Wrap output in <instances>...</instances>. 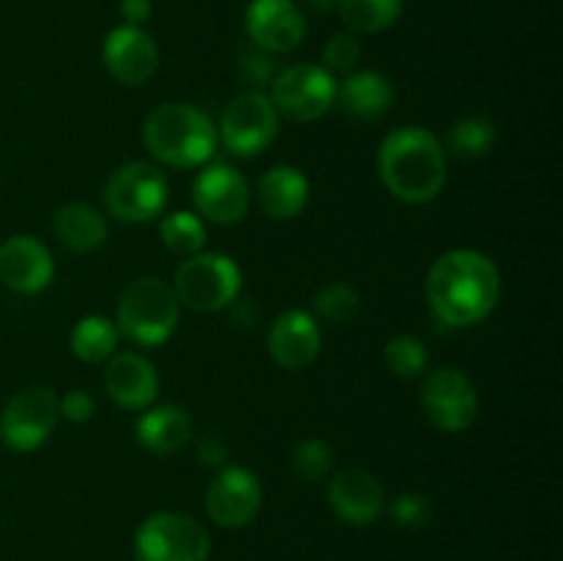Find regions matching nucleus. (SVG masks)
Segmentation results:
<instances>
[{"instance_id": "nucleus-24", "label": "nucleus", "mask_w": 563, "mask_h": 561, "mask_svg": "<svg viewBox=\"0 0 563 561\" xmlns=\"http://www.w3.org/2000/svg\"><path fill=\"white\" fill-rule=\"evenodd\" d=\"M405 0H339L335 11L344 28L355 36H374L388 31L401 16Z\"/></svg>"}, {"instance_id": "nucleus-10", "label": "nucleus", "mask_w": 563, "mask_h": 561, "mask_svg": "<svg viewBox=\"0 0 563 561\" xmlns=\"http://www.w3.org/2000/svg\"><path fill=\"white\" fill-rule=\"evenodd\" d=\"M278 135V113L267 94L242 91L225 105L220 116L218 138L236 157H256Z\"/></svg>"}, {"instance_id": "nucleus-17", "label": "nucleus", "mask_w": 563, "mask_h": 561, "mask_svg": "<svg viewBox=\"0 0 563 561\" xmlns=\"http://www.w3.org/2000/svg\"><path fill=\"white\" fill-rule=\"evenodd\" d=\"M267 350L280 369L300 372L308 369L322 352V330L313 314L289 308L280 314L267 333Z\"/></svg>"}, {"instance_id": "nucleus-25", "label": "nucleus", "mask_w": 563, "mask_h": 561, "mask_svg": "<svg viewBox=\"0 0 563 561\" xmlns=\"http://www.w3.org/2000/svg\"><path fill=\"white\" fill-rule=\"evenodd\" d=\"M119 328H115L113 319L99 317V314H91V317H82L80 322L75 324L69 336L71 355L80 358L86 363H102L110 361L119 350Z\"/></svg>"}, {"instance_id": "nucleus-12", "label": "nucleus", "mask_w": 563, "mask_h": 561, "mask_svg": "<svg viewBox=\"0 0 563 561\" xmlns=\"http://www.w3.org/2000/svg\"><path fill=\"white\" fill-rule=\"evenodd\" d=\"M262 482L251 468L225 465L207 487V515L220 528H242L262 509Z\"/></svg>"}, {"instance_id": "nucleus-19", "label": "nucleus", "mask_w": 563, "mask_h": 561, "mask_svg": "<svg viewBox=\"0 0 563 561\" xmlns=\"http://www.w3.org/2000/svg\"><path fill=\"white\" fill-rule=\"evenodd\" d=\"M328 498L335 515L350 526H368L385 509L383 484L361 468H346V471L335 473Z\"/></svg>"}, {"instance_id": "nucleus-18", "label": "nucleus", "mask_w": 563, "mask_h": 561, "mask_svg": "<svg viewBox=\"0 0 563 561\" xmlns=\"http://www.w3.org/2000/svg\"><path fill=\"white\" fill-rule=\"evenodd\" d=\"M104 391L121 410L143 413L157 399L159 374L141 352H115L104 366Z\"/></svg>"}, {"instance_id": "nucleus-20", "label": "nucleus", "mask_w": 563, "mask_h": 561, "mask_svg": "<svg viewBox=\"0 0 563 561\" xmlns=\"http://www.w3.org/2000/svg\"><path fill=\"white\" fill-rule=\"evenodd\" d=\"M394 82L374 69H355L339 82L335 105L357 121L383 119L394 105Z\"/></svg>"}, {"instance_id": "nucleus-16", "label": "nucleus", "mask_w": 563, "mask_h": 561, "mask_svg": "<svg viewBox=\"0 0 563 561\" xmlns=\"http://www.w3.org/2000/svg\"><path fill=\"white\" fill-rule=\"evenodd\" d=\"M110 75L124 86H143L159 66V50L141 25H115L102 44Z\"/></svg>"}, {"instance_id": "nucleus-32", "label": "nucleus", "mask_w": 563, "mask_h": 561, "mask_svg": "<svg viewBox=\"0 0 563 561\" xmlns=\"http://www.w3.org/2000/svg\"><path fill=\"white\" fill-rule=\"evenodd\" d=\"M390 517L399 528L416 531V528H423L432 520V506L421 493H401L390 504Z\"/></svg>"}, {"instance_id": "nucleus-23", "label": "nucleus", "mask_w": 563, "mask_h": 561, "mask_svg": "<svg viewBox=\"0 0 563 561\" xmlns=\"http://www.w3.org/2000/svg\"><path fill=\"white\" fill-rule=\"evenodd\" d=\"M53 234L66 251L93 253L108 240V220L97 207L82 201L64 204L53 215Z\"/></svg>"}, {"instance_id": "nucleus-37", "label": "nucleus", "mask_w": 563, "mask_h": 561, "mask_svg": "<svg viewBox=\"0 0 563 561\" xmlns=\"http://www.w3.org/2000/svg\"><path fill=\"white\" fill-rule=\"evenodd\" d=\"M335 3L339 0H302L308 14H330V11H335Z\"/></svg>"}, {"instance_id": "nucleus-6", "label": "nucleus", "mask_w": 563, "mask_h": 561, "mask_svg": "<svg viewBox=\"0 0 563 561\" xmlns=\"http://www.w3.org/2000/svg\"><path fill=\"white\" fill-rule=\"evenodd\" d=\"M339 80L322 64H297L278 72L269 82V105L284 119L308 124L335 108Z\"/></svg>"}, {"instance_id": "nucleus-7", "label": "nucleus", "mask_w": 563, "mask_h": 561, "mask_svg": "<svg viewBox=\"0 0 563 561\" xmlns=\"http://www.w3.org/2000/svg\"><path fill=\"white\" fill-rule=\"evenodd\" d=\"M212 537L185 512H154L135 534L137 561H207Z\"/></svg>"}, {"instance_id": "nucleus-34", "label": "nucleus", "mask_w": 563, "mask_h": 561, "mask_svg": "<svg viewBox=\"0 0 563 561\" xmlns=\"http://www.w3.org/2000/svg\"><path fill=\"white\" fill-rule=\"evenodd\" d=\"M58 413H60V418H66V421L86 424V421H91L93 413H97V399H93L88 391L71 388L58 399Z\"/></svg>"}, {"instance_id": "nucleus-36", "label": "nucleus", "mask_w": 563, "mask_h": 561, "mask_svg": "<svg viewBox=\"0 0 563 561\" xmlns=\"http://www.w3.org/2000/svg\"><path fill=\"white\" fill-rule=\"evenodd\" d=\"M119 14L124 25H143L152 16V0H119Z\"/></svg>"}, {"instance_id": "nucleus-4", "label": "nucleus", "mask_w": 563, "mask_h": 561, "mask_svg": "<svg viewBox=\"0 0 563 561\" xmlns=\"http://www.w3.org/2000/svg\"><path fill=\"white\" fill-rule=\"evenodd\" d=\"M179 314L181 302L174 286L157 275H143L121 292L113 322L132 344L157 346L174 336Z\"/></svg>"}, {"instance_id": "nucleus-5", "label": "nucleus", "mask_w": 563, "mask_h": 561, "mask_svg": "<svg viewBox=\"0 0 563 561\" xmlns=\"http://www.w3.org/2000/svg\"><path fill=\"white\" fill-rule=\"evenodd\" d=\"M170 286L181 306L192 308V311H223L240 297L242 270L225 253L201 251L179 264Z\"/></svg>"}, {"instance_id": "nucleus-35", "label": "nucleus", "mask_w": 563, "mask_h": 561, "mask_svg": "<svg viewBox=\"0 0 563 561\" xmlns=\"http://www.w3.org/2000/svg\"><path fill=\"white\" fill-rule=\"evenodd\" d=\"M196 454L203 465L220 468V465H225V460H229V443H225L220 435H207V438L198 440Z\"/></svg>"}, {"instance_id": "nucleus-29", "label": "nucleus", "mask_w": 563, "mask_h": 561, "mask_svg": "<svg viewBox=\"0 0 563 561\" xmlns=\"http://www.w3.org/2000/svg\"><path fill=\"white\" fill-rule=\"evenodd\" d=\"M313 311L324 322H350L357 311H361V292L346 280H335V284L324 286L317 297H313Z\"/></svg>"}, {"instance_id": "nucleus-9", "label": "nucleus", "mask_w": 563, "mask_h": 561, "mask_svg": "<svg viewBox=\"0 0 563 561\" xmlns=\"http://www.w3.org/2000/svg\"><path fill=\"white\" fill-rule=\"evenodd\" d=\"M58 418V396L47 385H27L5 402L0 413V440L5 449L20 454L36 451L55 432Z\"/></svg>"}, {"instance_id": "nucleus-8", "label": "nucleus", "mask_w": 563, "mask_h": 561, "mask_svg": "<svg viewBox=\"0 0 563 561\" xmlns=\"http://www.w3.org/2000/svg\"><path fill=\"white\" fill-rule=\"evenodd\" d=\"M168 204V179L157 165L146 160H132L113 170L104 185V207L115 220L146 223L163 215Z\"/></svg>"}, {"instance_id": "nucleus-26", "label": "nucleus", "mask_w": 563, "mask_h": 561, "mask_svg": "<svg viewBox=\"0 0 563 561\" xmlns=\"http://www.w3.org/2000/svg\"><path fill=\"white\" fill-rule=\"evenodd\" d=\"M495 141H498V127H495V121L476 113L460 119L445 132L443 148L445 154H454L460 160H478L493 152Z\"/></svg>"}, {"instance_id": "nucleus-30", "label": "nucleus", "mask_w": 563, "mask_h": 561, "mask_svg": "<svg viewBox=\"0 0 563 561\" xmlns=\"http://www.w3.org/2000/svg\"><path fill=\"white\" fill-rule=\"evenodd\" d=\"M289 462L295 479H300V482L306 484H317L319 479L328 476L330 468H333V449H330L324 440L308 438L295 446Z\"/></svg>"}, {"instance_id": "nucleus-15", "label": "nucleus", "mask_w": 563, "mask_h": 561, "mask_svg": "<svg viewBox=\"0 0 563 561\" xmlns=\"http://www.w3.org/2000/svg\"><path fill=\"white\" fill-rule=\"evenodd\" d=\"M55 258L42 240L14 234L0 245V280L16 295H38L53 284Z\"/></svg>"}, {"instance_id": "nucleus-27", "label": "nucleus", "mask_w": 563, "mask_h": 561, "mask_svg": "<svg viewBox=\"0 0 563 561\" xmlns=\"http://www.w3.org/2000/svg\"><path fill=\"white\" fill-rule=\"evenodd\" d=\"M159 240L174 256L190 258L207 248V226L196 212L176 209L159 220Z\"/></svg>"}, {"instance_id": "nucleus-21", "label": "nucleus", "mask_w": 563, "mask_h": 561, "mask_svg": "<svg viewBox=\"0 0 563 561\" xmlns=\"http://www.w3.org/2000/svg\"><path fill=\"white\" fill-rule=\"evenodd\" d=\"M192 418L179 405L146 407L135 421V438L146 451L157 457L176 454L185 449L192 438Z\"/></svg>"}, {"instance_id": "nucleus-28", "label": "nucleus", "mask_w": 563, "mask_h": 561, "mask_svg": "<svg viewBox=\"0 0 563 561\" xmlns=\"http://www.w3.org/2000/svg\"><path fill=\"white\" fill-rule=\"evenodd\" d=\"M385 363H388L390 372L401 380H418L427 374L429 366V352L427 344L416 336H394V339L385 344Z\"/></svg>"}, {"instance_id": "nucleus-14", "label": "nucleus", "mask_w": 563, "mask_h": 561, "mask_svg": "<svg viewBox=\"0 0 563 561\" xmlns=\"http://www.w3.org/2000/svg\"><path fill=\"white\" fill-rule=\"evenodd\" d=\"M245 31L253 47L264 53H291L306 42V14L295 0H251Z\"/></svg>"}, {"instance_id": "nucleus-3", "label": "nucleus", "mask_w": 563, "mask_h": 561, "mask_svg": "<svg viewBox=\"0 0 563 561\" xmlns=\"http://www.w3.org/2000/svg\"><path fill=\"white\" fill-rule=\"evenodd\" d=\"M143 143L152 157L170 168H198L207 165L218 148V127L192 105L168 102L146 116Z\"/></svg>"}, {"instance_id": "nucleus-11", "label": "nucleus", "mask_w": 563, "mask_h": 561, "mask_svg": "<svg viewBox=\"0 0 563 561\" xmlns=\"http://www.w3.org/2000/svg\"><path fill=\"white\" fill-rule=\"evenodd\" d=\"M421 407L440 432H462L478 416V394L460 369H434L421 388Z\"/></svg>"}, {"instance_id": "nucleus-2", "label": "nucleus", "mask_w": 563, "mask_h": 561, "mask_svg": "<svg viewBox=\"0 0 563 561\" xmlns=\"http://www.w3.org/2000/svg\"><path fill=\"white\" fill-rule=\"evenodd\" d=\"M377 170L394 198L405 204H429L443 193L449 154L443 141L423 127H399L379 143Z\"/></svg>"}, {"instance_id": "nucleus-33", "label": "nucleus", "mask_w": 563, "mask_h": 561, "mask_svg": "<svg viewBox=\"0 0 563 561\" xmlns=\"http://www.w3.org/2000/svg\"><path fill=\"white\" fill-rule=\"evenodd\" d=\"M240 75L245 77V82L251 86H269L275 77V66L269 61V53L258 47H245L240 55Z\"/></svg>"}, {"instance_id": "nucleus-1", "label": "nucleus", "mask_w": 563, "mask_h": 561, "mask_svg": "<svg viewBox=\"0 0 563 561\" xmlns=\"http://www.w3.org/2000/svg\"><path fill=\"white\" fill-rule=\"evenodd\" d=\"M500 273L493 258L473 248L445 251L427 275V300L449 328L484 322L498 306Z\"/></svg>"}, {"instance_id": "nucleus-31", "label": "nucleus", "mask_w": 563, "mask_h": 561, "mask_svg": "<svg viewBox=\"0 0 563 561\" xmlns=\"http://www.w3.org/2000/svg\"><path fill=\"white\" fill-rule=\"evenodd\" d=\"M324 69L330 75H350L361 64V42L355 33H335L328 44H324Z\"/></svg>"}, {"instance_id": "nucleus-13", "label": "nucleus", "mask_w": 563, "mask_h": 561, "mask_svg": "<svg viewBox=\"0 0 563 561\" xmlns=\"http://www.w3.org/2000/svg\"><path fill=\"white\" fill-rule=\"evenodd\" d=\"M192 201L207 220L220 226H234L251 209V187L236 168L225 163L203 165L192 182Z\"/></svg>"}, {"instance_id": "nucleus-22", "label": "nucleus", "mask_w": 563, "mask_h": 561, "mask_svg": "<svg viewBox=\"0 0 563 561\" xmlns=\"http://www.w3.org/2000/svg\"><path fill=\"white\" fill-rule=\"evenodd\" d=\"M256 198L267 218L291 220L306 209L311 185H308V176L295 165H275L258 179Z\"/></svg>"}]
</instances>
